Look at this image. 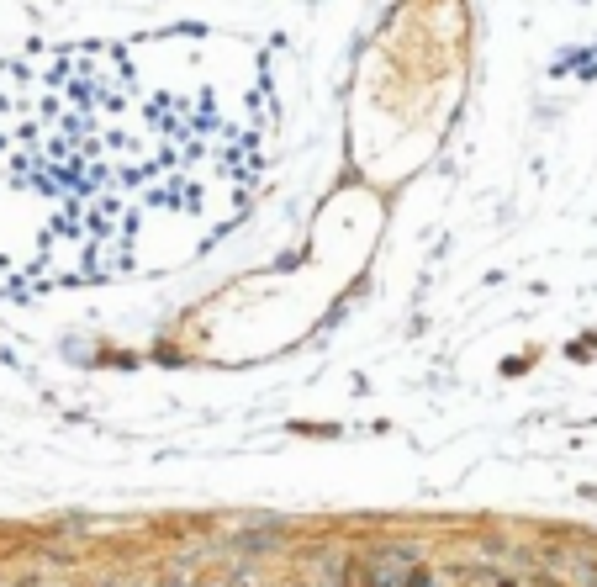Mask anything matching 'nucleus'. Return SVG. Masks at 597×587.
I'll return each instance as SVG.
<instances>
[{
    "label": "nucleus",
    "mask_w": 597,
    "mask_h": 587,
    "mask_svg": "<svg viewBox=\"0 0 597 587\" xmlns=\"http://www.w3.org/2000/svg\"><path fill=\"white\" fill-rule=\"evenodd\" d=\"M270 85L207 53L69 43L0 59V281L80 291L196 265L249 217Z\"/></svg>",
    "instance_id": "obj_1"
}]
</instances>
